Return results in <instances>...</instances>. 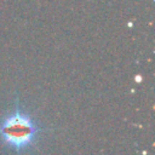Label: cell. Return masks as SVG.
Returning <instances> with one entry per match:
<instances>
[{"label":"cell","instance_id":"6da1fadb","mask_svg":"<svg viewBox=\"0 0 155 155\" xmlns=\"http://www.w3.org/2000/svg\"><path fill=\"white\" fill-rule=\"evenodd\" d=\"M41 128L36 121L25 111H23L18 103L12 113L7 114L0 122V137L4 143L13 148L17 153L30 148Z\"/></svg>","mask_w":155,"mask_h":155}]
</instances>
